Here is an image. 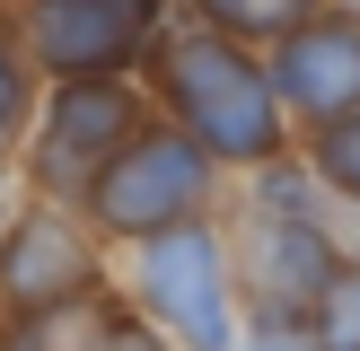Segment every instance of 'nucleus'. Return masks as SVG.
<instances>
[{
    "label": "nucleus",
    "instance_id": "f8f14e48",
    "mask_svg": "<svg viewBox=\"0 0 360 351\" xmlns=\"http://www.w3.org/2000/svg\"><path fill=\"white\" fill-rule=\"evenodd\" d=\"M18 114H27V70H18V44L0 35V158L18 140Z\"/></svg>",
    "mask_w": 360,
    "mask_h": 351
},
{
    "label": "nucleus",
    "instance_id": "9b49d317",
    "mask_svg": "<svg viewBox=\"0 0 360 351\" xmlns=\"http://www.w3.org/2000/svg\"><path fill=\"white\" fill-rule=\"evenodd\" d=\"M308 333H316V351H360V255L326 281V298H316Z\"/></svg>",
    "mask_w": 360,
    "mask_h": 351
},
{
    "label": "nucleus",
    "instance_id": "20e7f679",
    "mask_svg": "<svg viewBox=\"0 0 360 351\" xmlns=\"http://www.w3.org/2000/svg\"><path fill=\"white\" fill-rule=\"evenodd\" d=\"M343 237H334L316 211H281V202H255V220H246V246H238V272H246V298H255V316H273V325H308L316 298H326V281L343 272Z\"/></svg>",
    "mask_w": 360,
    "mask_h": 351
},
{
    "label": "nucleus",
    "instance_id": "4468645a",
    "mask_svg": "<svg viewBox=\"0 0 360 351\" xmlns=\"http://www.w3.org/2000/svg\"><path fill=\"white\" fill-rule=\"evenodd\" d=\"M246 351H316V333L308 325H273V316H255V343Z\"/></svg>",
    "mask_w": 360,
    "mask_h": 351
},
{
    "label": "nucleus",
    "instance_id": "f03ea898",
    "mask_svg": "<svg viewBox=\"0 0 360 351\" xmlns=\"http://www.w3.org/2000/svg\"><path fill=\"white\" fill-rule=\"evenodd\" d=\"M202 202H211V150L185 140V132H141L88 185L97 228H123V237H167V228L202 220Z\"/></svg>",
    "mask_w": 360,
    "mask_h": 351
},
{
    "label": "nucleus",
    "instance_id": "0eeeda50",
    "mask_svg": "<svg viewBox=\"0 0 360 351\" xmlns=\"http://www.w3.org/2000/svg\"><path fill=\"white\" fill-rule=\"evenodd\" d=\"M97 290V255H88V228L62 211H27V220L0 237V298L18 316H62Z\"/></svg>",
    "mask_w": 360,
    "mask_h": 351
},
{
    "label": "nucleus",
    "instance_id": "39448f33",
    "mask_svg": "<svg viewBox=\"0 0 360 351\" xmlns=\"http://www.w3.org/2000/svg\"><path fill=\"white\" fill-rule=\"evenodd\" d=\"M264 70H273L281 114H299L308 132L360 114V9H316L308 27H290L273 44Z\"/></svg>",
    "mask_w": 360,
    "mask_h": 351
},
{
    "label": "nucleus",
    "instance_id": "f257e3e1",
    "mask_svg": "<svg viewBox=\"0 0 360 351\" xmlns=\"http://www.w3.org/2000/svg\"><path fill=\"white\" fill-rule=\"evenodd\" d=\"M167 97H176V132L202 140L211 158H238V167H273L281 158V97L273 70L246 62V44L229 35H193L167 53Z\"/></svg>",
    "mask_w": 360,
    "mask_h": 351
},
{
    "label": "nucleus",
    "instance_id": "1a4fd4ad",
    "mask_svg": "<svg viewBox=\"0 0 360 351\" xmlns=\"http://www.w3.org/2000/svg\"><path fill=\"white\" fill-rule=\"evenodd\" d=\"M202 9V27L211 35H229V44H255V35H290V27H308L316 18V0H193Z\"/></svg>",
    "mask_w": 360,
    "mask_h": 351
},
{
    "label": "nucleus",
    "instance_id": "423d86ee",
    "mask_svg": "<svg viewBox=\"0 0 360 351\" xmlns=\"http://www.w3.org/2000/svg\"><path fill=\"white\" fill-rule=\"evenodd\" d=\"M132 140H141V114H132V97H123L115 79H70L62 97H53L44 140H35V176H44L53 193H88Z\"/></svg>",
    "mask_w": 360,
    "mask_h": 351
},
{
    "label": "nucleus",
    "instance_id": "ddd939ff",
    "mask_svg": "<svg viewBox=\"0 0 360 351\" xmlns=\"http://www.w3.org/2000/svg\"><path fill=\"white\" fill-rule=\"evenodd\" d=\"M79 351H167V343H158V333L150 325H123V316H105V325L97 333H88V343Z\"/></svg>",
    "mask_w": 360,
    "mask_h": 351
},
{
    "label": "nucleus",
    "instance_id": "9d476101",
    "mask_svg": "<svg viewBox=\"0 0 360 351\" xmlns=\"http://www.w3.org/2000/svg\"><path fill=\"white\" fill-rule=\"evenodd\" d=\"M308 167H316V185H326L334 202H352V211H360V114L326 123V132L308 140Z\"/></svg>",
    "mask_w": 360,
    "mask_h": 351
},
{
    "label": "nucleus",
    "instance_id": "6e6552de",
    "mask_svg": "<svg viewBox=\"0 0 360 351\" xmlns=\"http://www.w3.org/2000/svg\"><path fill=\"white\" fill-rule=\"evenodd\" d=\"M150 35V0H35L27 44L62 79H105L123 53Z\"/></svg>",
    "mask_w": 360,
    "mask_h": 351
},
{
    "label": "nucleus",
    "instance_id": "7ed1b4c3",
    "mask_svg": "<svg viewBox=\"0 0 360 351\" xmlns=\"http://www.w3.org/2000/svg\"><path fill=\"white\" fill-rule=\"evenodd\" d=\"M141 298H150V316L167 325V343H185V351H238L229 255H220V237H211L202 220L150 237V255H141Z\"/></svg>",
    "mask_w": 360,
    "mask_h": 351
}]
</instances>
